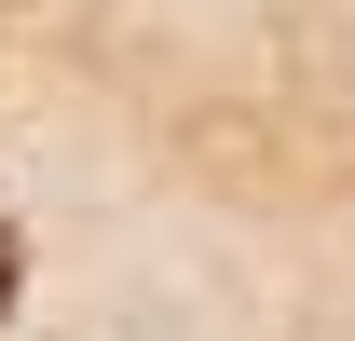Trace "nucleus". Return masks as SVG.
<instances>
[{
    "label": "nucleus",
    "instance_id": "nucleus-1",
    "mask_svg": "<svg viewBox=\"0 0 355 341\" xmlns=\"http://www.w3.org/2000/svg\"><path fill=\"white\" fill-rule=\"evenodd\" d=\"M0 300H14V218H0Z\"/></svg>",
    "mask_w": 355,
    "mask_h": 341
}]
</instances>
